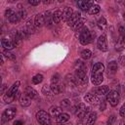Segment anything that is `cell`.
<instances>
[{
	"instance_id": "1",
	"label": "cell",
	"mask_w": 125,
	"mask_h": 125,
	"mask_svg": "<svg viewBox=\"0 0 125 125\" xmlns=\"http://www.w3.org/2000/svg\"><path fill=\"white\" fill-rule=\"evenodd\" d=\"M104 65L102 62H96L93 65L91 72V81L94 85L102 84L104 80Z\"/></svg>"
},
{
	"instance_id": "2",
	"label": "cell",
	"mask_w": 125,
	"mask_h": 125,
	"mask_svg": "<svg viewBox=\"0 0 125 125\" xmlns=\"http://www.w3.org/2000/svg\"><path fill=\"white\" fill-rule=\"evenodd\" d=\"M95 36H96V33L94 31L89 30L85 26H83L79 30V42L82 45H87L90 42H92V40L95 38Z\"/></svg>"
},
{
	"instance_id": "3",
	"label": "cell",
	"mask_w": 125,
	"mask_h": 125,
	"mask_svg": "<svg viewBox=\"0 0 125 125\" xmlns=\"http://www.w3.org/2000/svg\"><path fill=\"white\" fill-rule=\"evenodd\" d=\"M20 85H21V82H20V81H16V82L9 88V90L5 93L4 98H3L5 103L10 104V103H12V102L15 100V98H16L17 95H18V90H19Z\"/></svg>"
},
{
	"instance_id": "4",
	"label": "cell",
	"mask_w": 125,
	"mask_h": 125,
	"mask_svg": "<svg viewBox=\"0 0 125 125\" xmlns=\"http://www.w3.org/2000/svg\"><path fill=\"white\" fill-rule=\"evenodd\" d=\"M50 88H51V90H52V92H53L54 95H59V94H61L62 92L63 87H62V84L61 83L60 74L59 73H55L52 76Z\"/></svg>"
},
{
	"instance_id": "5",
	"label": "cell",
	"mask_w": 125,
	"mask_h": 125,
	"mask_svg": "<svg viewBox=\"0 0 125 125\" xmlns=\"http://www.w3.org/2000/svg\"><path fill=\"white\" fill-rule=\"evenodd\" d=\"M74 81H75V84L79 85V86L87 85V83H88L87 69H75Z\"/></svg>"
},
{
	"instance_id": "6",
	"label": "cell",
	"mask_w": 125,
	"mask_h": 125,
	"mask_svg": "<svg viewBox=\"0 0 125 125\" xmlns=\"http://www.w3.org/2000/svg\"><path fill=\"white\" fill-rule=\"evenodd\" d=\"M36 119L40 125H51V116L45 110H39L36 113Z\"/></svg>"
},
{
	"instance_id": "7",
	"label": "cell",
	"mask_w": 125,
	"mask_h": 125,
	"mask_svg": "<svg viewBox=\"0 0 125 125\" xmlns=\"http://www.w3.org/2000/svg\"><path fill=\"white\" fill-rule=\"evenodd\" d=\"M106 101L111 106H116L120 102V95L117 91H109L106 94Z\"/></svg>"
},
{
	"instance_id": "8",
	"label": "cell",
	"mask_w": 125,
	"mask_h": 125,
	"mask_svg": "<svg viewBox=\"0 0 125 125\" xmlns=\"http://www.w3.org/2000/svg\"><path fill=\"white\" fill-rule=\"evenodd\" d=\"M5 16H6V18L8 19V21H9L11 23H17V22H19L20 20H21L20 17L18 16V14H17L14 10H12V9L6 10Z\"/></svg>"
},
{
	"instance_id": "9",
	"label": "cell",
	"mask_w": 125,
	"mask_h": 125,
	"mask_svg": "<svg viewBox=\"0 0 125 125\" xmlns=\"http://www.w3.org/2000/svg\"><path fill=\"white\" fill-rule=\"evenodd\" d=\"M97 45L98 48L102 51V52H106L108 50V46H107V39L106 36L104 34H102L101 36H99L98 41H97Z\"/></svg>"
},
{
	"instance_id": "10",
	"label": "cell",
	"mask_w": 125,
	"mask_h": 125,
	"mask_svg": "<svg viewBox=\"0 0 125 125\" xmlns=\"http://www.w3.org/2000/svg\"><path fill=\"white\" fill-rule=\"evenodd\" d=\"M16 113H17V109H16L15 107L7 108V109H5L4 112H3V119L6 120V121L12 120V119L16 116Z\"/></svg>"
},
{
	"instance_id": "11",
	"label": "cell",
	"mask_w": 125,
	"mask_h": 125,
	"mask_svg": "<svg viewBox=\"0 0 125 125\" xmlns=\"http://www.w3.org/2000/svg\"><path fill=\"white\" fill-rule=\"evenodd\" d=\"M80 20H81V15H80V13H79V12H73L72 16L69 18V20H68L66 22H67L68 26L73 27Z\"/></svg>"
},
{
	"instance_id": "12",
	"label": "cell",
	"mask_w": 125,
	"mask_h": 125,
	"mask_svg": "<svg viewBox=\"0 0 125 125\" xmlns=\"http://www.w3.org/2000/svg\"><path fill=\"white\" fill-rule=\"evenodd\" d=\"M84 100H85V102L89 103L90 104L96 105V104H100V99H99L96 95H93V94H91V93L86 94V95L84 96Z\"/></svg>"
},
{
	"instance_id": "13",
	"label": "cell",
	"mask_w": 125,
	"mask_h": 125,
	"mask_svg": "<svg viewBox=\"0 0 125 125\" xmlns=\"http://www.w3.org/2000/svg\"><path fill=\"white\" fill-rule=\"evenodd\" d=\"M94 4L93 1H84V0H80L77 2V6L80 10L82 11H88V9Z\"/></svg>"
},
{
	"instance_id": "14",
	"label": "cell",
	"mask_w": 125,
	"mask_h": 125,
	"mask_svg": "<svg viewBox=\"0 0 125 125\" xmlns=\"http://www.w3.org/2000/svg\"><path fill=\"white\" fill-rule=\"evenodd\" d=\"M34 25L35 27H42L45 24V21H44V17L43 14H38L35 16L34 18Z\"/></svg>"
},
{
	"instance_id": "15",
	"label": "cell",
	"mask_w": 125,
	"mask_h": 125,
	"mask_svg": "<svg viewBox=\"0 0 125 125\" xmlns=\"http://www.w3.org/2000/svg\"><path fill=\"white\" fill-rule=\"evenodd\" d=\"M52 20H53V22L55 23L61 22L62 21V12L60 10H57L54 13H52Z\"/></svg>"
},
{
	"instance_id": "16",
	"label": "cell",
	"mask_w": 125,
	"mask_h": 125,
	"mask_svg": "<svg viewBox=\"0 0 125 125\" xmlns=\"http://www.w3.org/2000/svg\"><path fill=\"white\" fill-rule=\"evenodd\" d=\"M20 104H21V105L23 106V107L28 106V105H30V104H31V99H30L28 96L22 94V95H21V97H20Z\"/></svg>"
},
{
	"instance_id": "17",
	"label": "cell",
	"mask_w": 125,
	"mask_h": 125,
	"mask_svg": "<svg viewBox=\"0 0 125 125\" xmlns=\"http://www.w3.org/2000/svg\"><path fill=\"white\" fill-rule=\"evenodd\" d=\"M117 68H118L117 62L111 61L110 62H108V65H107V72H108V74H114L117 71Z\"/></svg>"
},
{
	"instance_id": "18",
	"label": "cell",
	"mask_w": 125,
	"mask_h": 125,
	"mask_svg": "<svg viewBox=\"0 0 125 125\" xmlns=\"http://www.w3.org/2000/svg\"><path fill=\"white\" fill-rule=\"evenodd\" d=\"M23 94L26 95V96H28L31 100L37 97V92H36L32 87H30V86H27V87L24 88V92H23Z\"/></svg>"
},
{
	"instance_id": "19",
	"label": "cell",
	"mask_w": 125,
	"mask_h": 125,
	"mask_svg": "<svg viewBox=\"0 0 125 125\" xmlns=\"http://www.w3.org/2000/svg\"><path fill=\"white\" fill-rule=\"evenodd\" d=\"M97 120V112L91 111L87 115V120H86V125H94Z\"/></svg>"
},
{
	"instance_id": "20",
	"label": "cell",
	"mask_w": 125,
	"mask_h": 125,
	"mask_svg": "<svg viewBox=\"0 0 125 125\" xmlns=\"http://www.w3.org/2000/svg\"><path fill=\"white\" fill-rule=\"evenodd\" d=\"M109 92V88L108 86L106 85H104V86H100L96 89V94L99 95V96H105L107 93Z\"/></svg>"
},
{
	"instance_id": "21",
	"label": "cell",
	"mask_w": 125,
	"mask_h": 125,
	"mask_svg": "<svg viewBox=\"0 0 125 125\" xmlns=\"http://www.w3.org/2000/svg\"><path fill=\"white\" fill-rule=\"evenodd\" d=\"M61 113H62V107L56 106V105H53L50 107V115L52 117H58Z\"/></svg>"
},
{
	"instance_id": "22",
	"label": "cell",
	"mask_w": 125,
	"mask_h": 125,
	"mask_svg": "<svg viewBox=\"0 0 125 125\" xmlns=\"http://www.w3.org/2000/svg\"><path fill=\"white\" fill-rule=\"evenodd\" d=\"M57 118V122L60 123V124H62V123H66L68 120H69V115L65 112H62Z\"/></svg>"
},
{
	"instance_id": "23",
	"label": "cell",
	"mask_w": 125,
	"mask_h": 125,
	"mask_svg": "<svg viewBox=\"0 0 125 125\" xmlns=\"http://www.w3.org/2000/svg\"><path fill=\"white\" fill-rule=\"evenodd\" d=\"M72 14H73V10L69 7H66L62 12V20L67 21L69 20V18L72 16Z\"/></svg>"
},
{
	"instance_id": "24",
	"label": "cell",
	"mask_w": 125,
	"mask_h": 125,
	"mask_svg": "<svg viewBox=\"0 0 125 125\" xmlns=\"http://www.w3.org/2000/svg\"><path fill=\"white\" fill-rule=\"evenodd\" d=\"M18 8H19V9H18L17 14H18V16L20 17V19H21H21H25L27 13H26V10L24 9V7H22L21 4H19V5H18Z\"/></svg>"
},
{
	"instance_id": "25",
	"label": "cell",
	"mask_w": 125,
	"mask_h": 125,
	"mask_svg": "<svg viewBox=\"0 0 125 125\" xmlns=\"http://www.w3.org/2000/svg\"><path fill=\"white\" fill-rule=\"evenodd\" d=\"M25 29H26V31H27L29 34L35 32V25H34V22H33L31 20H28V21H26Z\"/></svg>"
},
{
	"instance_id": "26",
	"label": "cell",
	"mask_w": 125,
	"mask_h": 125,
	"mask_svg": "<svg viewBox=\"0 0 125 125\" xmlns=\"http://www.w3.org/2000/svg\"><path fill=\"white\" fill-rule=\"evenodd\" d=\"M43 17H44V21H45V24H48V25H51L53 23V20H52V13L50 11H47L43 14Z\"/></svg>"
},
{
	"instance_id": "27",
	"label": "cell",
	"mask_w": 125,
	"mask_h": 125,
	"mask_svg": "<svg viewBox=\"0 0 125 125\" xmlns=\"http://www.w3.org/2000/svg\"><path fill=\"white\" fill-rule=\"evenodd\" d=\"M100 10H101V8H100V6L98 5V4H93L89 9H88V13L90 14V15H96V14H98L99 12H100Z\"/></svg>"
},
{
	"instance_id": "28",
	"label": "cell",
	"mask_w": 125,
	"mask_h": 125,
	"mask_svg": "<svg viewBox=\"0 0 125 125\" xmlns=\"http://www.w3.org/2000/svg\"><path fill=\"white\" fill-rule=\"evenodd\" d=\"M42 93L44 94V96H46V97H48V98H51V97H53V95H54L49 85H44V86L42 87Z\"/></svg>"
},
{
	"instance_id": "29",
	"label": "cell",
	"mask_w": 125,
	"mask_h": 125,
	"mask_svg": "<svg viewBox=\"0 0 125 125\" xmlns=\"http://www.w3.org/2000/svg\"><path fill=\"white\" fill-rule=\"evenodd\" d=\"M81 58L83 59V60H88V59H90L91 57H92V52L89 50V49H85V50H83L82 52H81Z\"/></svg>"
},
{
	"instance_id": "30",
	"label": "cell",
	"mask_w": 125,
	"mask_h": 125,
	"mask_svg": "<svg viewBox=\"0 0 125 125\" xmlns=\"http://www.w3.org/2000/svg\"><path fill=\"white\" fill-rule=\"evenodd\" d=\"M31 80H32V83H33V84L37 85V84H39V83H41V82L43 81V75L40 74V73H38V74L34 75Z\"/></svg>"
},
{
	"instance_id": "31",
	"label": "cell",
	"mask_w": 125,
	"mask_h": 125,
	"mask_svg": "<svg viewBox=\"0 0 125 125\" xmlns=\"http://www.w3.org/2000/svg\"><path fill=\"white\" fill-rule=\"evenodd\" d=\"M74 69H87L86 64L82 61H77L74 65Z\"/></svg>"
},
{
	"instance_id": "32",
	"label": "cell",
	"mask_w": 125,
	"mask_h": 125,
	"mask_svg": "<svg viewBox=\"0 0 125 125\" xmlns=\"http://www.w3.org/2000/svg\"><path fill=\"white\" fill-rule=\"evenodd\" d=\"M4 56L8 59V60H11V61H15L16 60V55L15 54H13L12 52H10V51H5L4 52Z\"/></svg>"
},
{
	"instance_id": "33",
	"label": "cell",
	"mask_w": 125,
	"mask_h": 125,
	"mask_svg": "<svg viewBox=\"0 0 125 125\" xmlns=\"http://www.w3.org/2000/svg\"><path fill=\"white\" fill-rule=\"evenodd\" d=\"M106 21H105V19L104 18V17H102L100 20H99V21H98V25H99V27L100 28H102V29H104L105 26H106Z\"/></svg>"
},
{
	"instance_id": "34",
	"label": "cell",
	"mask_w": 125,
	"mask_h": 125,
	"mask_svg": "<svg viewBox=\"0 0 125 125\" xmlns=\"http://www.w3.org/2000/svg\"><path fill=\"white\" fill-rule=\"evenodd\" d=\"M70 105V101L68 99H64L61 101V106L62 107H68Z\"/></svg>"
},
{
	"instance_id": "35",
	"label": "cell",
	"mask_w": 125,
	"mask_h": 125,
	"mask_svg": "<svg viewBox=\"0 0 125 125\" xmlns=\"http://www.w3.org/2000/svg\"><path fill=\"white\" fill-rule=\"evenodd\" d=\"M115 122V116L114 115H110L108 120H107V124L106 125H113Z\"/></svg>"
},
{
	"instance_id": "36",
	"label": "cell",
	"mask_w": 125,
	"mask_h": 125,
	"mask_svg": "<svg viewBox=\"0 0 125 125\" xmlns=\"http://www.w3.org/2000/svg\"><path fill=\"white\" fill-rule=\"evenodd\" d=\"M7 90V85L6 84H1L0 85V96L5 94V91Z\"/></svg>"
},
{
	"instance_id": "37",
	"label": "cell",
	"mask_w": 125,
	"mask_h": 125,
	"mask_svg": "<svg viewBox=\"0 0 125 125\" xmlns=\"http://www.w3.org/2000/svg\"><path fill=\"white\" fill-rule=\"evenodd\" d=\"M28 3L33 6H37L40 4V0H28Z\"/></svg>"
},
{
	"instance_id": "38",
	"label": "cell",
	"mask_w": 125,
	"mask_h": 125,
	"mask_svg": "<svg viewBox=\"0 0 125 125\" xmlns=\"http://www.w3.org/2000/svg\"><path fill=\"white\" fill-rule=\"evenodd\" d=\"M119 114H120L121 117H124V116H125V105H124V104L121 106V108H120V110H119Z\"/></svg>"
},
{
	"instance_id": "39",
	"label": "cell",
	"mask_w": 125,
	"mask_h": 125,
	"mask_svg": "<svg viewBox=\"0 0 125 125\" xmlns=\"http://www.w3.org/2000/svg\"><path fill=\"white\" fill-rule=\"evenodd\" d=\"M14 125H23V122L21 120H16L14 122Z\"/></svg>"
},
{
	"instance_id": "40",
	"label": "cell",
	"mask_w": 125,
	"mask_h": 125,
	"mask_svg": "<svg viewBox=\"0 0 125 125\" xmlns=\"http://www.w3.org/2000/svg\"><path fill=\"white\" fill-rule=\"evenodd\" d=\"M3 63V57L0 55V64H2Z\"/></svg>"
},
{
	"instance_id": "41",
	"label": "cell",
	"mask_w": 125,
	"mask_h": 125,
	"mask_svg": "<svg viewBox=\"0 0 125 125\" xmlns=\"http://www.w3.org/2000/svg\"><path fill=\"white\" fill-rule=\"evenodd\" d=\"M43 3L44 4H50V3H52L51 1H43Z\"/></svg>"
},
{
	"instance_id": "42",
	"label": "cell",
	"mask_w": 125,
	"mask_h": 125,
	"mask_svg": "<svg viewBox=\"0 0 125 125\" xmlns=\"http://www.w3.org/2000/svg\"><path fill=\"white\" fill-rule=\"evenodd\" d=\"M62 125H72L71 123H62Z\"/></svg>"
},
{
	"instance_id": "43",
	"label": "cell",
	"mask_w": 125,
	"mask_h": 125,
	"mask_svg": "<svg viewBox=\"0 0 125 125\" xmlns=\"http://www.w3.org/2000/svg\"><path fill=\"white\" fill-rule=\"evenodd\" d=\"M1 84H2V78L0 77V85H1Z\"/></svg>"
},
{
	"instance_id": "44",
	"label": "cell",
	"mask_w": 125,
	"mask_h": 125,
	"mask_svg": "<svg viewBox=\"0 0 125 125\" xmlns=\"http://www.w3.org/2000/svg\"><path fill=\"white\" fill-rule=\"evenodd\" d=\"M77 125H82V122H81V120H80V122H79V124H77Z\"/></svg>"
},
{
	"instance_id": "45",
	"label": "cell",
	"mask_w": 125,
	"mask_h": 125,
	"mask_svg": "<svg viewBox=\"0 0 125 125\" xmlns=\"http://www.w3.org/2000/svg\"><path fill=\"white\" fill-rule=\"evenodd\" d=\"M0 33H1V26H0Z\"/></svg>"
}]
</instances>
